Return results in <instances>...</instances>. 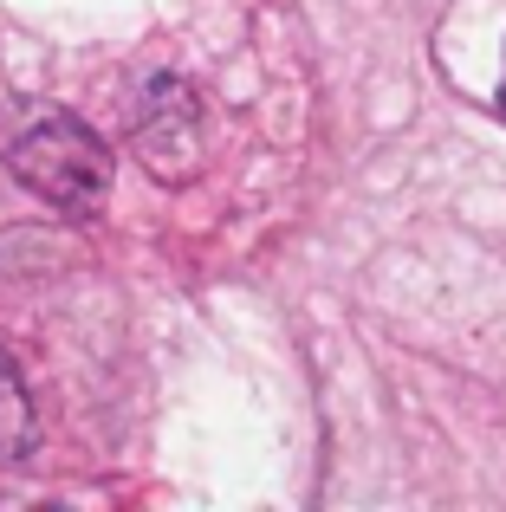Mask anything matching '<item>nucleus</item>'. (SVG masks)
<instances>
[{"label": "nucleus", "mask_w": 506, "mask_h": 512, "mask_svg": "<svg viewBox=\"0 0 506 512\" xmlns=\"http://www.w3.org/2000/svg\"><path fill=\"white\" fill-rule=\"evenodd\" d=\"M7 169L33 188L39 201H52L59 214H98V201L111 195V150L98 143V130L78 124L72 111H52L39 124H26L7 143Z\"/></svg>", "instance_id": "obj_1"}, {"label": "nucleus", "mask_w": 506, "mask_h": 512, "mask_svg": "<svg viewBox=\"0 0 506 512\" xmlns=\"http://www.w3.org/2000/svg\"><path fill=\"white\" fill-rule=\"evenodd\" d=\"M137 150L156 175H169V150H182V163L195 169V150H202V111H195V91L176 85V78H156L150 98L137 111Z\"/></svg>", "instance_id": "obj_2"}, {"label": "nucleus", "mask_w": 506, "mask_h": 512, "mask_svg": "<svg viewBox=\"0 0 506 512\" xmlns=\"http://www.w3.org/2000/svg\"><path fill=\"white\" fill-rule=\"evenodd\" d=\"M33 448V402H26L13 363L0 357V461H20Z\"/></svg>", "instance_id": "obj_3"}, {"label": "nucleus", "mask_w": 506, "mask_h": 512, "mask_svg": "<svg viewBox=\"0 0 506 512\" xmlns=\"http://www.w3.org/2000/svg\"><path fill=\"white\" fill-rule=\"evenodd\" d=\"M494 104H500V117H506V72H500V91H494Z\"/></svg>", "instance_id": "obj_4"}]
</instances>
